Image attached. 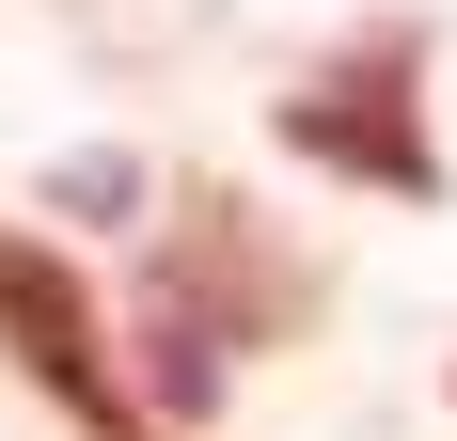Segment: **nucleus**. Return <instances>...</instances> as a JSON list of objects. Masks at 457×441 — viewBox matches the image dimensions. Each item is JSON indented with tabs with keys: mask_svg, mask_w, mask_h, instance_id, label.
I'll return each mask as SVG.
<instances>
[{
	"mask_svg": "<svg viewBox=\"0 0 457 441\" xmlns=\"http://www.w3.org/2000/svg\"><path fill=\"white\" fill-rule=\"evenodd\" d=\"M284 142H300L316 174H363V189H395V205H426V189H442V142L411 127V32L316 63V79L284 95Z\"/></svg>",
	"mask_w": 457,
	"mask_h": 441,
	"instance_id": "1",
	"label": "nucleus"
},
{
	"mask_svg": "<svg viewBox=\"0 0 457 441\" xmlns=\"http://www.w3.org/2000/svg\"><path fill=\"white\" fill-rule=\"evenodd\" d=\"M0 347H16V379H32V395H63L79 426H111V347H95V300L63 284V253H32V237H0Z\"/></svg>",
	"mask_w": 457,
	"mask_h": 441,
	"instance_id": "2",
	"label": "nucleus"
},
{
	"mask_svg": "<svg viewBox=\"0 0 457 441\" xmlns=\"http://www.w3.org/2000/svg\"><path fill=\"white\" fill-rule=\"evenodd\" d=\"M95 441H127V426H95Z\"/></svg>",
	"mask_w": 457,
	"mask_h": 441,
	"instance_id": "3",
	"label": "nucleus"
}]
</instances>
